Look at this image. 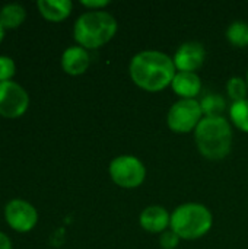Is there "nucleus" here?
I'll return each instance as SVG.
<instances>
[{"label":"nucleus","mask_w":248,"mask_h":249,"mask_svg":"<svg viewBox=\"0 0 248 249\" xmlns=\"http://www.w3.org/2000/svg\"><path fill=\"white\" fill-rule=\"evenodd\" d=\"M129 73L136 86L148 92H159L171 86L177 69L174 60L161 51H140L137 53L129 67Z\"/></svg>","instance_id":"f257e3e1"},{"label":"nucleus","mask_w":248,"mask_h":249,"mask_svg":"<svg viewBox=\"0 0 248 249\" xmlns=\"http://www.w3.org/2000/svg\"><path fill=\"white\" fill-rule=\"evenodd\" d=\"M199 152L210 160L227 158L232 147V130L224 117H203L194 130Z\"/></svg>","instance_id":"f03ea898"},{"label":"nucleus","mask_w":248,"mask_h":249,"mask_svg":"<svg viewBox=\"0 0 248 249\" xmlns=\"http://www.w3.org/2000/svg\"><path fill=\"white\" fill-rule=\"evenodd\" d=\"M118 23L113 15L102 10H92L80 15L75 22L73 35L85 50H95L113 39Z\"/></svg>","instance_id":"7ed1b4c3"},{"label":"nucleus","mask_w":248,"mask_h":249,"mask_svg":"<svg viewBox=\"0 0 248 249\" xmlns=\"http://www.w3.org/2000/svg\"><path fill=\"white\" fill-rule=\"evenodd\" d=\"M213 225L212 213L199 203H186L178 206L171 214V231L180 239H199L205 236Z\"/></svg>","instance_id":"20e7f679"},{"label":"nucleus","mask_w":248,"mask_h":249,"mask_svg":"<svg viewBox=\"0 0 248 249\" xmlns=\"http://www.w3.org/2000/svg\"><path fill=\"white\" fill-rule=\"evenodd\" d=\"M110 177L121 188H137L146 178V168L140 159L129 155L118 156L110 163Z\"/></svg>","instance_id":"39448f33"},{"label":"nucleus","mask_w":248,"mask_h":249,"mask_svg":"<svg viewBox=\"0 0 248 249\" xmlns=\"http://www.w3.org/2000/svg\"><path fill=\"white\" fill-rule=\"evenodd\" d=\"M203 118L200 102L196 99H180L168 111L167 123L174 133H190L196 130Z\"/></svg>","instance_id":"423d86ee"},{"label":"nucleus","mask_w":248,"mask_h":249,"mask_svg":"<svg viewBox=\"0 0 248 249\" xmlns=\"http://www.w3.org/2000/svg\"><path fill=\"white\" fill-rule=\"evenodd\" d=\"M29 107L26 90L16 82H0V115L4 118H19Z\"/></svg>","instance_id":"0eeeda50"},{"label":"nucleus","mask_w":248,"mask_h":249,"mask_svg":"<svg viewBox=\"0 0 248 249\" xmlns=\"http://www.w3.org/2000/svg\"><path fill=\"white\" fill-rule=\"evenodd\" d=\"M4 219L13 231L25 233L35 228L38 222V213L31 203L15 198L6 204Z\"/></svg>","instance_id":"6e6552de"},{"label":"nucleus","mask_w":248,"mask_h":249,"mask_svg":"<svg viewBox=\"0 0 248 249\" xmlns=\"http://www.w3.org/2000/svg\"><path fill=\"white\" fill-rule=\"evenodd\" d=\"M172 60L178 71L196 73V70H199L206 60V50L203 44L196 41H189L184 42L175 51Z\"/></svg>","instance_id":"1a4fd4ad"},{"label":"nucleus","mask_w":248,"mask_h":249,"mask_svg":"<svg viewBox=\"0 0 248 249\" xmlns=\"http://www.w3.org/2000/svg\"><path fill=\"white\" fill-rule=\"evenodd\" d=\"M140 226L149 233H162L171 225V216L161 206H149L140 213Z\"/></svg>","instance_id":"9d476101"},{"label":"nucleus","mask_w":248,"mask_h":249,"mask_svg":"<svg viewBox=\"0 0 248 249\" xmlns=\"http://www.w3.org/2000/svg\"><path fill=\"white\" fill-rule=\"evenodd\" d=\"M61 67L70 76L83 74L89 67V54L83 47H69L61 55Z\"/></svg>","instance_id":"9b49d317"},{"label":"nucleus","mask_w":248,"mask_h":249,"mask_svg":"<svg viewBox=\"0 0 248 249\" xmlns=\"http://www.w3.org/2000/svg\"><path fill=\"white\" fill-rule=\"evenodd\" d=\"M171 88L181 99H194L202 89V80L197 73L177 71Z\"/></svg>","instance_id":"f8f14e48"},{"label":"nucleus","mask_w":248,"mask_h":249,"mask_svg":"<svg viewBox=\"0 0 248 249\" xmlns=\"http://www.w3.org/2000/svg\"><path fill=\"white\" fill-rule=\"evenodd\" d=\"M37 7L47 20L61 22L70 15L73 4L70 0H38Z\"/></svg>","instance_id":"ddd939ff"},{"label":"nucleus","mask_w":248,"mask_h":249,"mask_svg":"<svg viewBox=\"0 0 248 249\" xmlns=\"http://www.w3.org/2000/svg\"><path fill=\"white\" fill-rule=\"evenodd\" d=\"M26 18V12L20 4L12 3L6 4L0 10V23L4 29H13L23 23Z\"/></svg>","instance_id":"4468645a"},{"label":"nucleus","mask_w":248,"mask_h":249,"mask_svg":"<svg viewBox=\"0 0 248 249\" xmlns=\"http://www.w3.org/2000/svg\"><path fill=\"white\" fill-rule=\"evenodd\" d=\"M229 115L231 121L238 130L248 133V99L232 102L229 108Z\"/></svg>","instance_id":"2eb2a0df"},{"label":"nucleus","mask_w":248,"mask_h":249,"mask_svg":"<svg viewBox=\"0 0 248 249\" xmlns=\"http://www.w3.org/2000/svg\"><path fill=\"white\" fill-rule=\"evenodd\" d=\"M227 38L234 47L243 48L248 45V25L241 20L232 22L227 29Z\"/></svg>","instance_id":"dca6fc26"},{"label":"nucleus","mask_w":248,"mask_h":249,"mask_svg":"<svg viewBox=\"0 0 248 249\" xmlns=\"http://www.w3.org/2000/svg\"><path fill=\"white\" fill-rule=\"evenodd\" d=\"M202 111L206 117H222L225 111V101L219 95H208L200 101Z\"/></svg>","instance_id":"f3484780"},{"label":"nucleus","mask_w":248,"mask_h":249,"mask_svg":"<svg viewBox=\"0 0 248 249\" xmlns=\"http://www.w3.org/2000/svg\"><path fill=\"white\" fill-rule=\"evenodd\" d=\"M247 80L241 77H231L227 83V92L234 102L247 99Z\"/></svg>","instance_id":"a211bd4d"},{"label":"nucleus","mask_w":248,"mask_h":249,"mask_svg":"<svg viewBox=\"0 0 248 249\" xmlns=\"http://www.w3.org/2000/svg\"><path fill=\"white\" fill-rule=\"evenodd\" d=\"M15 61L10 57L0 55V82H9L15 76Z\"/></svg>","instance_id":"6ab92c4d"},{"label":"nucleus","mask_w":248,"mask_h":249,"mask_svg":"<svg viewBox=\"0 0 248 249\" xmlns=\"http://www.w3.org/2000/svg\"><path fill=\"white\" fill-rule=\"evenodd\" d=\"M178 242H180V238L174 231H165L161 233L159 244L162 249H175L178 247Z\"/></svg>","instance_id":"aec40b11"},{"label":"nucleus","mask_w":248,"mask_h":249,"mask_svg":"<svg viewBox=\"0 0 248 249\" xmlns=\"http://www.w3.org/2000/svg\"><path fill=\"white\" fill-rule=\"evenodd\" d=\"M80 4L85 6V7L98 10V9H101V7H104V6H108L110 1H108V0H82Z\"/></svg>","instance_id":"412c9836"},{"label":"nucleus","mask_w":248,"mask_h":249,"mask_svg":"<svg viewBox=\"0 0 248 249\" xmlns=\"http://www.w3.org/2000/svg\"><path fill=\"white\" fill-rule=\"evenodd\" d=\"M0 249H12L10 239L3 232H0Z\"/></svg>","instance_id":"4be33fe9"},{"label":"nucleus","mask_w":248,"mask_h":249,"mask_svg":"<svg viewBox=\"0 0 248 249\" xmlns=\"http://www.w3.org/2000/svg\"><path fill=\"white\" fill-rule=\"evenodd\" d=\"M3 36H4V28H3L1 23H0V42L3 41Z\"/></svg>","instance_id":"5701e85b"},{"label":"nucleus","mask_w":248,"mask_h":249,"mask_svg":"<svg viewBox=\"0 0 248 249\" xmlns=\"http://www.w3.org/2000/svg\"><path fill=\"white\" fill-rule=\"evenodd\" d=\"M247 86H248V71H247Z\"/></svg>","instance_id":"b1692460"}]
</instances>
